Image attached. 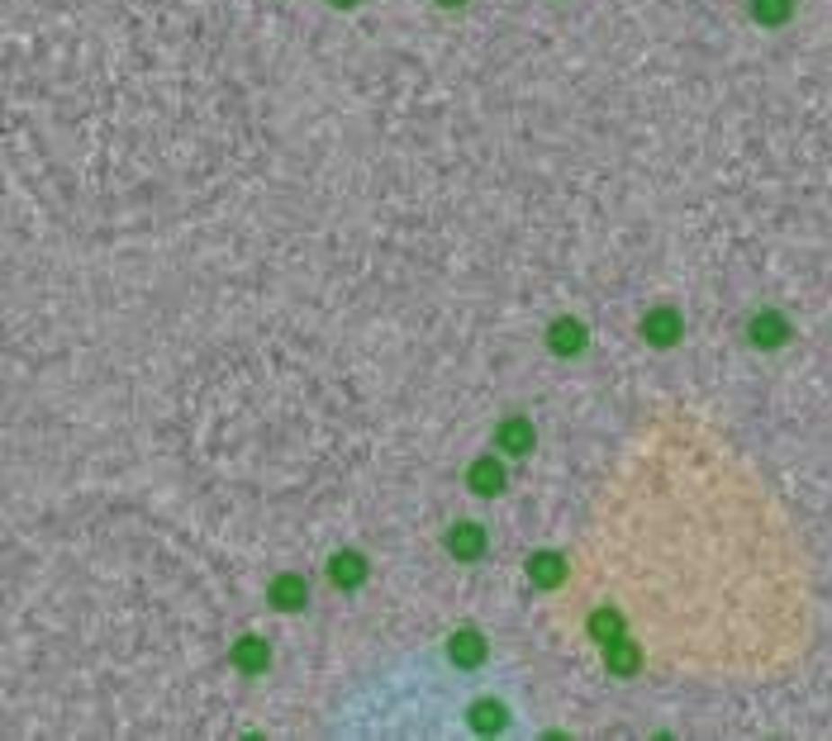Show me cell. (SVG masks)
Segmentation results:
<instances>
[{"mask_svg":"<svg viewBox=\"0 0 832 741\" xmlns=\"http://www.w3.org/2000/svg\"><path fill=\"white\" fill-rule=\"evenodd\" d=\"M642 338H647V347H657V352L675 347L680 338H685V318H680V309H671V305L647 309V318H642Z\"/></svg>","mask_w":832,"mask_h":741,"instance_id":"6da1fadb","label":"cell"},{"mask_svg":"<svg viewBox=\"0 0 832 741\" xmlns=\"http://www.w3.org/2000/svg\"><path fill=\"white\" fill-rule=\"evenodd\" d=\"M490 656V642H486V632H476V628H457L452 637H447V661L461 665V670H476L480 661Z\"/></svg>","mask_w":832,"mask_h":741,"instance_id":"7a4b0ae2","label":"cell"},{"mask_svg":"<svg viewBox=\"0 0 832 741\" xmlns=\"http://www.w3.org/2000/svg\"><path fill=\"white\" fill-rule=\"evenodd\" d=\"M486 547H490V537H486V528L480 523H452L447 528V556H452V561H480V556H486Z\"/></svg>","mask_w":832,"mask_h":741,"instance_id":"3957f363","label":"cell"},{"mask_svg":"<svg viewBox=\"0 0 832 741\" xmlns=\"http://www.w3.org/2000/svg\"><path fill=\"white\" fill-rule=\"evenodd\" d=\"M466 485H471V495L495 499V495H505L509 470H505V461H495V457H476V461H471V470H466Z\"/></svg>","mask_w":832,"mask_h":741,"instance_id":"277c9868","label":"cell"},{"mask_svg":"<svg viewBox=\"0 0 832 741\" xmlns=\"http://www.w3.org/2000/svg\"><path fill=\"white\" fill-rule=\"evenodd\" d=\"M366 556L357 551V547H343V551H333L328 556V580L338 585V589H357V585H366Z\"/></svg>","mask_w":832,"mask_h":741,"instance_id":"5b68a950","label":"cell"},{"mask_svg":"<svg viewBox=\"0 0 832 741\" xmlns=\"http://www.w3.org/2000/svg\"><path fill=\"white\" fill-rule=\"evenodd\" d=\"M590 343V333L580 318H552V328H547V347L557 352V357H580Z\"/></svg>","mask_w":832,"mask_h":741,"instance_id":"8992f818","label":"cell"},{"mask_svg":"<svg viewBox=\"0 0 832 741\" xmlns=\"http://www.w3.org/2000/svg\"><path fill=\"white\" fill-rule=\"evenodd\" d=\"M495 442H499V451H505V457H528L532 447H538V433H532V424L528 418H505V424L495 428Z\"/></svg>","mask_w":832,"mask_h":741,"instance_id":"52a82bcc","label":"cell"},{"mask_svg":"<svg viewBox=\"0 0 832 741\" xmlns=\"http://www.w3.org/2000/svg\"><path fill=\"white\" fill-rule=\"evenodd\" d=\"M266 599H272L276 613H300L309 603V585H305V576H276L272 589H266Z\"/></svg>","mask_w":832,"mask_h":741,"instance_id":"ba28073f","label":"cell"},{"mask_svg":"<svg viewBox=\"0 0 832 741\" xmlns=\"http://www.w3.org/2000/svg\"><path fill=\"white\" fill-rule=\"evenodd\" d=\"M228 661L238 665L243 675H257V670H266V665H272V647H266L262 637H253V632H247V637H238V642H233Z\"/></svg>","mask_w":832,"mask_h":741,"instance_id":"9c48e42d","label":"cell"},{"mask_svg":"<svg viewBox=\"0 0 832 741\" xmlns=\"http://www.w3.org/2000/svg\"><path fill=\"white\" fill-rule=\"evenodd\" d=\"M528 580L538 585V589H557V585L566 580L561 551H532V556H528Z\"/></svg>","mask_w":832,"mask_h":741,"instance_id":"30bf717a","label":"cell"},{"mask_svg":"<svg viewBox=\"0 0 832 741\" xmlns=\"http://www.w3.org/2000/svg\"><path fill=\"white\" fill-rule=\"evenodd\" d=\"M604 656H609V670H613V675H638V665H642V651L632 647L628 637L609 642V647H604Z\"/></svg>","mask_w":832,"mask_h":741,"instance_id":"8fae6325","label":"cell"},{"mask_svg":"<svg viewBox=\"0 0 832 741\" xmlns=\"http://www.w3.org/2000/svg\"><path fill=\"white\" fill-rule=\"evenodd\" d=\"M623 632H628V628H623V613H619V609H599V613L590 618V637H595L599 647L619 642Z\"/></svg>","mask_w":832,"mask_h":741,"instance_id":"7c38bea8","label":"cell"},{"mask_svg":"<svg viewBox=\"0 0 832 741\" xmlns=\"http://www.w3.org/2000/svg\"><path fill=\"white\" fill-rule=\"evenodd\" d=\"M785 318H780V314H756L752 318V343L756 347H780V343H785Z\"/></svg>","mask_w":832,"mask_h":741,"instance_id":"4fadbf2b","label":"cell"},{"mask_svg":"<svg viewBox=\"0 0 832 741\" xmlns=\"http://www.w3.org/2000/svg\"><path fill=\"white\" fill-rule=\"evenodd\" d=\"M471 728H476V732H505V728H509V713L499 709V703L480 699L476 709H471Z\"/></svg>","mask_w":832,"mask_h":741,"instance_id":"5bb4252c","label":"cell"},{"mask_svg":"<svg viewBox=\"0 0 832 741\" xmlns=\"http://www.w3.org/2000/svg\"><path fill=\"white\" fill-rule=\"evenodd\" d=\"M752 14L761 24H785L790 20V0H752Z\"/></svg>","mask_w":832,"mask_h":741,"instance_id":"9a60e30c","label":"cell"},{"mask_svg":"<svg viewBox=\"0 0 832 741\" xmlns=\"http://www.w3.org/2000/svg\"><path fill=\"white\" fill-rule=\"evenodd\" d=\"M328 5H338V10H353V5H362V0H328Z\"/></svg>","mask_w":832,"mask_h":741,"instance_id":"2e32d148","label":"cell"},{"mask_svg":"<svg viewBox=\"0 0 832 741\" xmlns=\"http://www.w3.org/2000/svg\"><path fill=\"white\" fill-rule=\"evenodd\" d=\"M438 5H452L457 10V5H466V0H438Z\"/></svg>","mask_w":832,"mask_h":741,"instance_id":"e0dca14e","label":"cell"}]
</instances>
